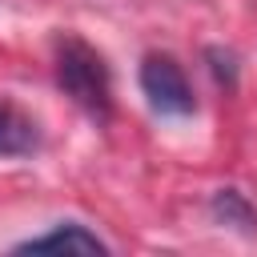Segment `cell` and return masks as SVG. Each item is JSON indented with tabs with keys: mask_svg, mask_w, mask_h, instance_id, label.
I'll use <instances>...</instances> for the list:
<instances>
[{
	"mask_svg": "<svg viewBox=\"0 0 257 257\" xmlns=\"http://www.w3.org/2000/svg\"><path fill=\"white\" fill-rule=\"evenodd\" d=\"M56 84L92 120H108V112H112V76H108L104 56L88 40H80V36H60L56 40Z\"/></svg>",
	"mask_w": 257,
	"mask_h": 257,
	"instance_id": "1",
	"label": "cell"
},
{
	"mask_svg": "<svg viewBox=\"0 0 257 257\" xmlns=\"http://www.w3.org/2000/svg\"><path fill=\"white\" fill-rule=\"evenodd\" d=\"M141 92L149 96L153 112H161V116H189L197 108L193 84L169 52H149L141 60Z\"/></svg>",
	"mask_w": 257,
	"mask_h": 257,
	"instance_id": "2",
	"label": "cell"
},
{
	"mask_svg": "<svg viewBox=\"0 0 257 257\" xmlns=\"http://www.w3.org/2000/svg\"><path fill=\"white\" fill-rule=\"evenodd\" d=\"M16 253H108V245L88 233L80 221H60L56 229H48L44 237H28L16 245Z\"/></svg>",
	"mask_w": 257,
	"mask_h": 257,
	"instance_id": "3",
	"label": "cell"
},
{
	"mask_svg": "<svg viewBox=\"0 0 257 257\" xmlns=\"http://www.w3.org/2000/svg\"><path fill=\"white\" fill-rule=\"evenodd\" d=\"M40 149V128L36 120L16 108L12 100L0 96V157H28Z\"/></svg>",
	"mask_w": 257,
	"mask_h": 257,
	"instance_id": "4",
	"label": "cell"
},
{
	"mask_svg": "<svg viewBox=\"0 0 257 257\" xmlns=\"http://www.w3.org/2000/svg\"><path fill=\"white\" fill-rule=\"evenodd\" d=\"M209 209H213V217L225 221V225H237V229H253V225H257L253 205H249L237 189H217L213 201H209Z\"/></svg>",
	"mask_w": 257,
	"mask_h": 257,
	"instance_id": "5",
	"label": "cell"
},
{
	"mask_svg": "<svg viewBox=\"0 0 257 257\" xmlns=\"http://www.w3.org/2000/svg\"><path fill=\"white\" fill-rule=\"evenodd\" d=\"M209 60H213V76H217L221 84H233V80H237V64H233V56H229V52L209 48Z\"/></svg>",
	"mask_w": 257,
	"mask_h": 257,
	"instance_id": "6",
	"label": "cell"
}]
</instances>
